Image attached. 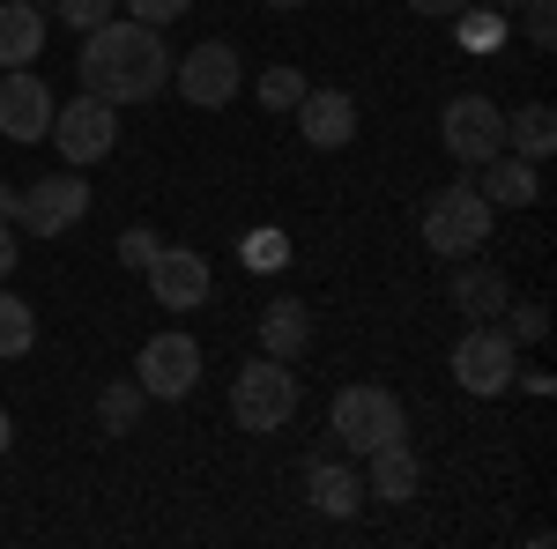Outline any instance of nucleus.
Listing matches in <instances>:
<instances>
[{"instance_id": "36", "label": "nucleus", "mask_w": 557, "mask_h": 549, "mask_svg": "<svg viewBox=\"0 0 557 549\" xmlns=\"http://www.w3.org/2000/svg\"><path fill=\"white\" fill-rule=\"evenodd\" d=\"M268 8H305V0H268Z\"/></svg>"}, {"instance_id": "6", "label": "nucleus", "mask_w": 557, "mask_h": 549, "mask_svg": "<svg viewBox=\"0 0 557 549\" xmlns=\"http://www.w3.org/2000/svg\"><path fill=\"white\" fill-rule=\"evenodd\" d=\"M172 89L194 104V112H223V104L246 89V60H238V45H231V38L194 45L186 60H172Z\"/></svg>"}, {"instance_id": "7", "label": "nucleus", "mask_w": 557, "mask_h": 549, "mask_svg": "<svg viewBox=\"0 0 557 549\" xmlns=\"http://www.w3.org/2000/svg\"><path fill=\"white\" fill-rule=\"evenodd\" d=\"M513 372H520V349H513V335H506L498 320H475L469 335L454 341V386H461V394H475V401L506 394V386H513Z\"/></svg>"}, {"instance_id": "22", "label": "nucleus", "mask_w": 557, "mask_h": 549, "mask_svg": "<svg viewBox=\"0 0 557 549\" xmlns=\"http://www.w3.org/2000/svg\"><path fill=\"white\" fill-rule=\"evenodd\" d=\"M38 349V312L15 290H0V357H30Z\"/></svg>"}, {"instance_id": "11", "label": "nucleus", "mask_w": 557, "mask_h": 549, "mask_svg": "<svg viewBox=\"0 0 557 549\" xmlns=\"http://www.w3.org/2000/svg\"><path fill=\"white\" fill-rule=\"evenodd\" d=\"M52 83H38V67H0V141H45L52 134Z\"/></svg>"}, {"instance_id": "13", "label": "nucleus", "mask_w": 557, "mask_h": 549, "mask_svg": "<svg viewBox=\"0 0 557 549\" xmlns=\"http://www.w3.org/2000/svg\"><path fill=\"white\" fill-rule=\"evenodd\" d=\"M298 134L320 149V157H343L349 141H357V97H349V89L312 83L298 97Z\"/></svg>"}, {"instance_id": "3", "label": "nucleus", "mask_w": 557, "mask_h": 549, "mask_svg": "<svg viewBox=\"0 0 557 549\" xmlns=\"http://www.w3.org/2000/svg\"><path fill=\"white\" fill-rule=\"evenodd\" d=\"M298 401H305V386H298V372H290L283 357H253V364L231 379V416H238V431H253V438L290 431Z\"/></svg>"}, {"instance_id": "20", "label": "nucleus", "mask_w": 557, "mask_h": 549, "mask_svg": "<svg viewBox=\"0 0 557 549\" xmlns=\"http://www.w3.org/2000/svg\"><path fill=\"white\" fill-rule=\"evenodd\" d=\"M506 149L528 157V164H543V157L557 149V112L550 104H520L513 120H506Z\"/></svg>"}, {"instance_id": "31", "label": "nucleus", "mask_w": 557, "mask_h": 549, "mask_svg": "<svg viewBox=\"0 0 557 549\" xmlns=\"http://www.w3.org/2000/svg\"><path fill=\"white\" fill-rule=\"evenodd\" d=\"M23 267V230H15V215H0V283Z\"/></svg>"}, {"instance_id": "34", "label": "nucleus", "mask_w": 557, "mask_h": 549, "mask_svg": "<svg viewBox=\"0 0 557 549\" xmlns=\"http://www.w3.org/2000/svg\"><path fill=\"white\" fill-rule=\"evenodd\" d=\"M0 215H15V186L8 178H0Z\"/></svg>"}, {"instance_id": "19", "label": "nucleus", "mask_w": 557, "mask_h": 549, "mask_svg": "<svg viewBox=\"0 0 557 549\" xmlns=\"http://www.w3.org/2000/svg\"><path fill=\"white\" fill-rule=\"evenodd\" d=\"M305 490H312V512H327V520H357V512H364V475H357V467L320 461L305 475Z\"/></svg>"}, {"instance_id": "24", "label": "nucleus", "mask_w": 557, "mask_h": 549, "mask_svg": "<svg viewBox=\"0 0 557 549\" xmlns=\"http://www.w3.org/2000/svg\"><path fill=\"white\" fill-rule=\"evenodd\" d=\"M305 89H312V83H305L298 67H283V60H275V67H260V75H253V97L268 104V112H298V97H305Z\"/></svg>"}, {"instance_id": "27", "label": "nucleus", "mask_w": 557, "mask_h": 549, "mask_svg": "<svg viewBox=\"0 0 557 549\" xmlns=\"http://www.w3.org/2000/svg\"><path fill=\"white\" fill-rule=\"evenodd\" d=\"M112 8H120V0H45V15H60L67 30H97V23H112Z\"/></svg>"}, {"instance_id": "15", "label": "nucleus", "mask_w": 557, "mask_h": 549, "mask_svg": "<svg viewBox=\"0 0 557 549\" xmlns=\"http://www.w3.org/2000/svg\"><path fill=\"white\" fill-rule=\"evenodd\" d=\"M364 498H380V506H409L417 490H424V467H417V453H409V438H386V446H372L364 453Z\"/></svg>"}, {"instance_id": "4", "label": "nucleus", "mask_w": 557, "mask_h": 549, "mask_svg": "<svg viewBox=\"0 0 557 549\" xmlns=\"http://www.w3.org/2000/svg\"><path fill=\"white\" fill-rule=\"evenodd\" d=\"M52 149H60V164L67 171H89L104 164L112 149H120V104H104V97H67V104H52V134H45Z\"/></svg>"}, {"instance_id": "33", "label": "nucleus", "mask_w": 557, "mask_h": 549, "mask_svg": "<svg viewBox=\"0 0 557 549\" xmlns=\"http://www.w3.org/2000/svg\"><path fill=\"white\" fill-rule=\"evenodd\" d=\"M8 446H15V423H8V409H0V453H8Z\"/></svg>"}, {"instance_id": "12", "label": "nucleus", "mask_w": 557, "mask_h": 549, "mask_svg": "<svg viewBox=\"0 0 557 549\" xmlns=\"http://www.w3.org/2000/svg\"><path fill=\"white\" fill-rule=\"evenodd\" d=\"M141 275H149V290H157L164 312H201L209 304V260L194 253V246H157V260Z\"/></svg>"}, {"instance_id": "23", "label": "nucleus", "mask_w": 557, "mask_h": 549, "mask_svg": "<svg viewBox=\"0 0 557 549\" xmlns=\"http://www.w3.org/2000/svg\"><path fill=\"white\" fill-rule=\"evenodd\" d=\"M506 23H513V15H498V8H483V0H469V8L454 15V30H461L469 52H498V45H506Z\"/></svg>"}, {"instance_id": "26", "label": "nucleus", "mask_w": 557, "mask_h": 549, "mask_svg": "<svg viewBox=\"0 0 557 549\" xmlns=\"http://www.w3.org/2000/svg\"><path fill=\"white\" fill-rule=\"evenodd\" d=\"M246 267H253V275H283V267H290V238H283V230H253V238H246Z\"/></svg>"}, {"instance_id": "25", "label": "nucleus", "mask_w": 557, "mask_h": 549, "mask_svg": "<svg viewBox=\"0 0 557 549\" xmlns=\"http://www.w3.org/2000/svg\"><path fill=\"white\" fill-rule=\"evenodd\" d=\"M513 15H520V38L535 45V52H550V45H557V0H520Z\"/></svg>"}, {"instance_id": "17", "label": "nucleus", "mask_w": 557, "mask_h": 549, "mask_svg": "<svg viewBox=\"0 0 557 549\" xmlns=\"http://www.w3.org/2000/svg\"><path fill=\"white\" fill-rule=\"evenodd\" d=\"M305 349H312V304H305V297H275V304L260 312V357L298 364Z\"/></svg>"}, {"instance_id": "35", "label": "nucleus", "mask_w": 557, "mask_h": 549, "mask_svg": "<svg viewBox=\"0 0 557 549\" xmlns=\"http://www.w3.org/2000/svg\"><path fill=\"white\" fill-rule=\"evenodd\" d=\"M483 8H498V15H513V8H520V0H483Z\"/></svg>"}, {"instance_id": "32", "label": "nucleus", "mask_w": 557, "mask_h": 549, "mask_svg": "<svg viewBox=\"0 0 557 549\" xmlns=\"http://www.w3.org/2000/svg\"><path fill=\"white\" fill-rule=\"evenodd\" d=\"M409 8H417V15H431V23H454L469 0H409Z\"/></svg>"}, {"instance_id": "8", "label": "nucleus", "mask_w": 557, "mask_h": 549, "mask_svg": "<svg viewBox=\"0 0 557 549\" xmlns=\"http://www.w3.org/2000/svg\"><path fill=\"white\" fill-rule=\"evenodd\" d=\"M438 149L454 157L461 171H483L498 149H506V112L491 104V97H454L446 112H438Z\"/></svg>"}, {"instance_id": "18", "label": "nucleus", "mask_w": 557, "mask_h": 549, "mask_svg": "<svg viewBox=\"0 0 557 549\" xmlns=\"http://www.w3.org/2000/svg\"><path fill=\"white\" fill-rule=\"evenodd\" d=\"M38 52H45V8L0 0V67H38Z\"/></svg>"}, {"instance_id": "9", "label": "nucleus", "mask_w": 557, "mask_h": 549, "mask_svg": "<svg viewBox=\"0 0 557 549\" xmlns=\"http://www.w3.org/2000/svg\"><path fill=\"white\" fill-rule=\"evenodd\" d=\"M83 215H89V178L83 171H52V178H38V186L15 194V230H23V238H67Z\"/></svg>"}, {"instance_id": "21", "label": "nucleus", "mask_w": 557, "mask_h": 549, "mask_svg": "<svg viewBox=\"0 0 557 549\" xmlns=\"http://www.w3.org/2000/svg\"><path fill=\"white\" fill-rule=\"evenodd\" d=\"M141 409H149L141 379H112L104 394H97V431H104V438H127L134 423H141Z\"/></svg>"}, {"instance_id": "30", "label": "nucleus", "mask_w": 557, "mask_h": 549, "mask_svg": "<svg viewBox=\"0 0 557 549\" xmlns=\"http://www.w3.org/2000/svg\"><path fill=\"white\" fill-rule=\"evenodd\" d=\"M186 8H194V0H127V15H134V23H157V30H164V23H178Z\"/></svg>"}, {"instance_id": "28", "label": "nucleus", "mask_w": 557, "mask_h": 549, "mask_svg": "<svg viewBox=\"0 0 557 549\" xmlns=\"http://www.w3.org/2000/svg\"><path fill=\"white\" fill-rule=\"evenodd\" d=\"M506 320H513V327H506L513 349H535V341L550 335V312H543V304H506Z\"/></svg>"}, {"instance_id": "5", "label": "nucleus", "mask_w": 557, "mask_h": 549, "mask_svg": "<svg viewBox=\"0 0 557 549\" xmlns=\"http://www.w3.org/2000/svg\"><path fill=\"white\" fill-rule=\"evenodd\" d=\"M327 431L343 438L349 453H372L386 438H409V416H401V401H394V386H372L357 379L335 394V409H327Z\"/></svg>"}, {"instance_id": "16", "label": "nucleus", "mask_w": 557, "mask_h": 549, "mask_svg": "<svg viewBox=\"0 0 557 549\" xmlns=\"http://www.w3.org/2000/svg\"><path fill=\"white\" fill-rule=\"evenodd\" d=\"M475 178V194L491 201V209H535L543 201V171L528 164V157H513V149H498L483 171H469Z\"/></svg>"}, {"instance_id": "29", "label": "nucleus", "mask_w": 557, "mask_h": 549, "mask_svg": "<svg viewBox=\"0 0 557 549\" xmlns=\"http://www.w3.org/2000/svg\"><path fill=\"white\" fill-rule=\"evenodd\" d=\"M120 260H127L134 275H141V267L157 260V230H149V223H134V230H120Z\"/></svg>"}, {"instance_id": "14", "label": "nucleus", "mask_w": 557, "mask_h": 549, "mask_svg": "<svg viewBox=\"0 0 557 549\" xmlns=\"http://www.w3.org/2000/svg\"><path fill=\"white\" fill-rule=\"evenodd\" d=\"M454 312L461 320H506V304H513V283H506V267L498 260H454Z\"/></svg>"}, {"instance_id": "2", "label": "nucleus", "mask_w": 557, "mask_h": 549, "mask_svg": "<svg viewBox=\"0 0 557 549\" xmlns=\"http://www.w3.org/2000/svg\"><path fill=\"white\" fill-rule=\"evenodd\" d=\"M424 246L438 260H469L491 246V223H498V209L475 194V178H454V186H438V194H424Z\"/></svg>"}, {"instance_id": "10", "label": "nucleus", "mask_w": 557, "mask_h": 549, "mask_svg": "<svg viewBox=\"0 0 557 549\" xmlns=\"http://www.w3.org/2000/svg\"><path fill=\"white\" fill-rule=\"evenodd\" d=\"M134 379L149 401H186L201 386V341L194 335H149L141 357H134Z\"/></svg>"}, {"instance_id": "1", "label": "nucleus", "mask_w": 557, "mask_h": 549, "mask_svg": "<svg viewBox=\"0 0 557 549\" xmlns=\"http://www.w3.org/2000/svg\"><path fill=\"white\" fill-rule=\"evenodd\" d=\"M75 83L104 104H149L157 89H172V45L157 23H97L83 30V52H75Z\"/></svg>"}]
</instances>
